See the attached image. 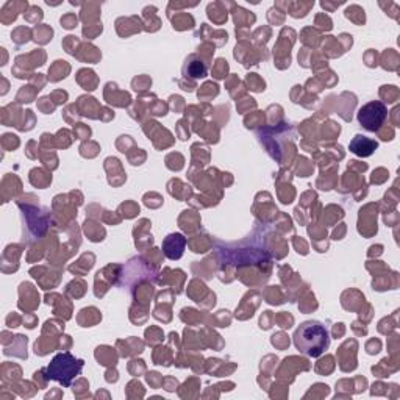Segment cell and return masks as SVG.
Instances as JSON below:
<instances>
[{"label": "cell", "mask_w": 400, "mask_h": 400, "mask_svg": "<svg viewBox=\"0 0 400 400\" xmlns=\"http://www.w3.org/2000/svg\"><path fill=\"white\" fill-rule=\"evenodd\" d=\"M183 74L191 78H203L208 74V66L198 55H189L185 66H183Z\"/></svg>", "instance_id": "obj_6"}, {"label": "cell", "mask_w": 400, "mask_h": 400, "mask_svg": "<svg viewBox=\"0 0 400 400\" xmlns=\"http://www.w3.org/2000/svg\"><path fill=\"white\" fill-rule=\"evenodd\" d=\"M294 346L306 357L318 358L330 347V333L318 320H306L294 332Z\"/></svg>", "instance_id": "obj_1"}, {"label": "cell", "mask_w": 400, "mask_h": 400, "mask_svg": "<svg viewBox=\"0 0 400 400\" xmlns=\"http://www.w3.org/2000/svg\"><path fill=\"white\" fill-rule=\"evenodd\" d=\"M358 122L367 132H377L388 117V108L383 102L372 101L358 110Z\"/></svg>", "instance_id": "obj_3"}, {"label": "cell", "mask_w": 400, "mask_h": 400, "mask_svg": "<svg viewBox=\"0 0 400 400\" xmlns=\"http://www.w3.org/2000/svg\"><path fill=\"white\" fill-rule=\"evenodd\" d=\"M185 247H186V238L182 233H172L166 236L161 244L163 253H165L169 260L182 258L183 252H185Z\"/></svg>", "instance_id": "obj_4"}, {"label": "cell", "mask_w": 400, "mask_h": 400, "mask_svg": "<svg viewBox=\"0 0 400 400\" xmlns=\"http://www.w3.org/2000/svg\"><path fill=\"white\" fill-rule=\"evenodd\" d=\"M378 147V142L371 140V138H366L363 135H357L349 144V149L352 154H355L357 156H362V158H366V156H371L376 149Z\"/></svg>", "instance_id": "obj_5"}, {"label": "cell", "mask_w": 400, "mask_h": 400, "mask_svg": "<svg viewBox=\"0 0 400 400\" xmlns=\"http://www.w3.org/2000/svg\"><path fill=\"white\" fill-rule=\"evenodd\" d=\"M83 366V360L75 358L69 352H63L54 357V360H52L49 366L44 369V373L49 380L58 382L63 385L64 388H71L72 382L82 373Z\"/></svg>", "instance_id": "obj_2"}]
</instances>
